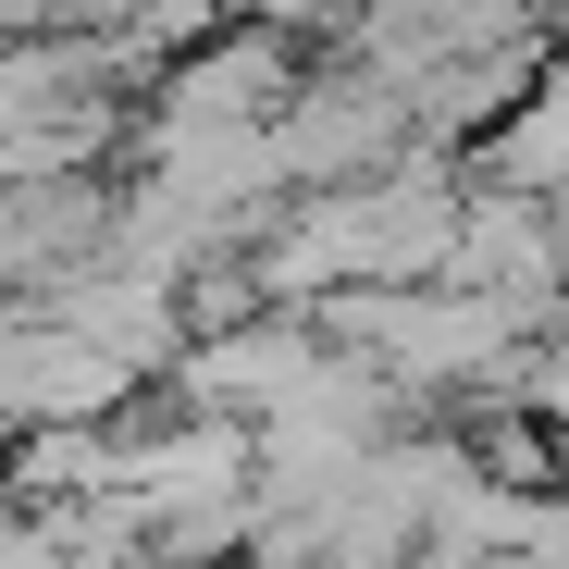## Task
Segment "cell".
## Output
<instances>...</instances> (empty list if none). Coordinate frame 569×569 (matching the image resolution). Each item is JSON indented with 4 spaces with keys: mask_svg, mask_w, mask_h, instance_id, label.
I'll use <instances>...</instances> for the list:
<instances>
[{
    "mask_svg": "<svg viewBox=\"0 0 569 569\" xmlns=\"http://www.w3.org/2000/svg\"><path fill=\"white\" fill-rule=\"evenodd\" d=\"M124 385H137V359H112L100 335H74V322L0 335V421H26V433H87V421H112Z\"/></svg>",
    "mask_w": 569,
    "mask_h": 569,
    "instance_id": "1",
    "label": "cell"
}]
</instances>
